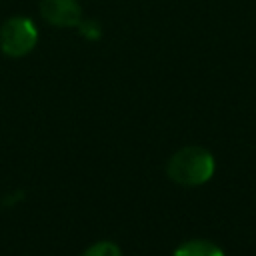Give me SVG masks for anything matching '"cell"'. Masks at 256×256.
<instances>
[{"instance_id":"obj_1","label":"cell","mask_w":256,"mask_h":256,"mask_svg":"<svg viewBox=\"0 0 256 256\" xmlns=\"http://www.w3.org/2000/svg\"><path fill=\"white\" fill-rule=\"evenodd\" d=\"M214 174V156L202 146H186L168 162V176L182 186H200Z\"/></svg>"},{"instance_id":"obj_2","label":"cell","mask_w":256,"mask_h":256,"mask_svg":"<svg viewBox=\"0 0 256 256\" xmlns=\"http://www.w3.org/2000/svg\"><path fill=\"white\" fill-rule=\"evenodd\" d=\"M38 42L36 24L26 16H12L0 26V50L10 58H22Z\"/></svg>"},{"instance_id":"obj_3","label":"cell","mask_w":256,"mask_h":256,"mask_svg":"<svg viewBox=\"0 0 256 256\" xmlns=\"http://www.w3.org/2000/svg\"><path fill=\"white\" fill-rule=\"evenodd\" d=\"M40 14L56 28H76L82 20L78 0H40Z\"/></svg>"},{"instance_id":"obj_4","label":"cell","mask_w":256,"mask_h":256,"mask_svg":"<svg viewBox=\"0 0 256 256\" xmlns=\"http://www.w3.org/2000/svg\"><path fill=\"white\" fill-rule=\"evenodd\" d=\"M174 256H224V252L208 240H188L176 248Z\"/></svg>"},{"instance_id":"obj_5","label":"cell","mask_w":256,"mask_h":256,"mask_svg":"<svg viewBox=\"0 0 256 256\" xmlns=\"http://www.w3.org/2000/svg\"><path fill=\"white\" fill-rule=\"evenodd\" d=\"M84 256H122V252H120V248H118L116 244H112V242H98V244L90 246V248L84 252Z\"/></svg>"},{"instance_id":"obj_6","label":"cell","mask_w":256,"mask_h":256,"mask_svg":"<svg viewBox=\"0 0 256 256\" xmlns=\"http://www.w3.org/2000/svg\"><path fill=\"white\" fill-rule=\"evenodd\" d=\"M76 28H78V32H80L86 40H98L100 34H102V28H100V24H98L96 20H84V18H82Z\"/></svg>"}]
</instances>
